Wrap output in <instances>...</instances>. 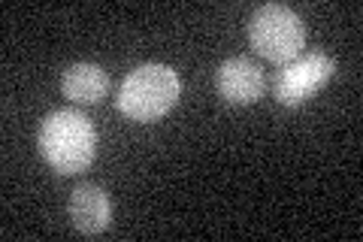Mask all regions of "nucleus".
<instances>
[{"label":"nucleus","instance_id":"obj_1","mask_svg":"<svg viewBox=\"0 0 363 242\" xmlns=\"http://www.w3.org/2000/svg\"><path fill=\"white\" fill-rule=\"evenodd\" d=\"M37 148L43 160L61 176H76L91 167L97 152V133L82 112L55 109L40 121Z\"/></svg>","mask_w":363,"mask_h":242},{"label":"nucleus","instance_id":"obj_2","mask_svg":"<svg viewBox=\"0 0 363 242\" xmlns=\"http://www.w3.org/2000/svg\"><path fill=\"white\" fill-rule=\"evenodd\" d=\"M182 94V79L167 64H140L124 76L116 106L130 121H157L176 106Z\"/></svg>","mask_w":363,"mask_h":242},{"label":"nucleus","instance_id":"obj_3","mask_svg":"<svg viewBox=\"0 0 363 242\" xmlns=\"http://www.w3.org/2000/svg\"><path fill=\"white\" fill-rule=\"evenodd\" d=\"M248 43L272 64H291L306 49L303 18L285 4H264L248 16Z\"/></svg>","mask_w":363,"mask_h":242},{"label":"nucleus","instance_id":"obj_4","mask_svg":"<svg viewBox=\"0 0 363 242\" xmlns=\"http://www.w3.org/2000/svg\"><path fill=\"white\" fill-rule=\"evenodd\" d=\"M333 73H336V61L330 55L306 52L281 67V73L276 79V100L288 109H297L330 82Z\"/></svg>","mask_w":363,"mask_h":242},{"label":"nucleus","instance_id":"obj_5","mask_svg":"<svg viewBox=\"0 0 363 242\" xmlns=\"http://www.w3.org/2000/svg\"><path fill=\"white\" fill-rule=\"evenodd\" d=\"M215 88L233 106H248V103H257L260 94H264V70L245 55L227 57V61H221L218 73H215Z\"/></svg>","mask_w":363,"mask_h":242},{"label":"nucleus","instance_id":"obj_6","mask_svg":"<svg viewBox=\"0 0 363 242\" xmlns=\"http://www.w3.org/2000/svg\"><path fill=\"white\" fill-rule=\"evenodd\" d=\"M67 212H70L73 227L85 236L104 233V230H109V224H112V200L104 188L94 185V182H82V185L73 188Z\"/></svg>","mask_w":363,"mask_h":242},{"label":"nucleus","instance_id":"obj_7","mask_svg":"<svg viewBox=\"0 0 363 242\" xmlns=\"http://www.w3.org/2000/svg\"><path fill=\"white\" fill-rule=\"evenodd\" d=\"M61 91H64L67 100L91 106V103H100V100L106 97V91H109V73L100 64H88V61L70 64L61 73Z\"/></svg>","mask_w":363,"mask_h":242}]
</instances>
